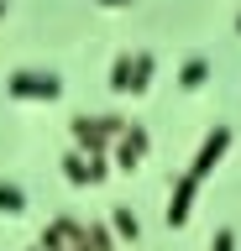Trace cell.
Instances as JSON below:
<instances>
[{
	"instance_id": "cell-1",
	"label": "cell",
	"mask_w": 241,
	"mask_h": 251,
	"mask_svg": "<svg viewBox=\"0 0 241 251\" xmlns=\"http://www.w3.org/2000/svg\"><path fill=\"white\" fill-rule=\"evenodd\" d=\"M68 131H74V147L79 152H110V141L126 131V121L121 115H74Z\"/></svg>"
},
{
	"instance_id": "cell-2",
	"label": "cell",
	"mask_w": 241,
	"mask_h": 251,
	"mask_svg": "<svg viewBox=\"0 0 241 251\" xmlns=\"http://www.w3.org/2000/svg\"><path fill=\"white\" fill-rule=\"evenodd\" d=\"M5 94H11V100H42V105H53V100L63 94V84H58V74L21 68V74H11V78H5Z\"/></svg>"
},
{
	"instance_id": "cell-3",
	"label": "cell",
	"mask_w": 241,
	"mask_h": 251,
	"mask_svg": "<svg viewBox=\"0 0 241 251\" xmlns=\"http://www.w3.org/2000/svg\"><path fill=\"white\" fill-rule=\"evenodd\" d=\"M37 246H42V251H95V246H89V230H84L79 220H68V215L53 220L48 230H42V241H37Z\"/></svg>"
},
{
	"instance_id": "cell-4",
	"label": "cell",
	"mask_w": 241,
	"mask_h": 251,
	"mask_svg": "<svg viewBox=\"0 0 241 251\" xmlns=\"http://www.w3.org/2000/svg\"><path fill=\"white\" fill-rule=\"evenodd\" d=\"M225 152H231V126H215V131L205 136V147H199V157L189 162V178H194V183H205V178L215 173V162H220Z\"/></svg>"
},
{
	"instance_id": "cell-5",
	"label": "cell",
	"mask_w": 241,
	"mask_h": 251,
	"mask_svg": "<svg viewBox=\"0 0 241 251\" xmlns=\"http://www.w3.org/2000/svg\"><path fill=\"white\" fill-rule=\"evenodd\" d=\"M105 152H68L63 157V178L68 183H100V178H105Z\"/></svg>"
},
{
	"instance_id": "cell-6",
	"label": "cell",
	"mask_w": 241,
	"mask_h": 251,
	"mask_svg": "<svg viewBox=\"0 0 241 251\" xmlns=\"http://www.w3.org/2000/svg\"><path fill=\"white\" fill-rule=\"evenodd\" d=\"M147 147H152V141H147V131H142V126H126V131H121V136H115L110 141V152H115V168H136V162H142V157H147Z\"/></svg>"
},
{
	"instance_id": "cell-7",
	"label": "cell",
	"mask_w": 241,
	"mask_h": 251,
	"mask_svg": "<svg viewBox=\"0 0 241 251\" xmlns=\"http://www.w3.org/2000/svg\"><path fill=\"white\" fill-rule=\"evenodd\" d=\"M194 194H199V183H194L189 173H178V178H173V194H168V209H162L168 225H184V220L194 215Z\"/></svg>"
},
{
	"instance_id": "cell-8",
	"label": "cell",
	"mask_w": 241,
	"mask_h": 251,
	"mask_svg": "<svg viewBox=\"0 0 241 251\" xmlns=\"http://www.w3.org/2000/svg\"><path fill=\"white\" fill-rule=\"evenodd\" d=\"M152 68H158V63H152V52H136V58H131V94H142V89H147Z\"/></svg>"
},
{
	"instance_id": "cell-9",
	"label": "cell",
	"mask_w": 241,
	"mask_h": 251,
	"mask_svg": "<svg viewBox=\"0 0 241 251\" xmlns=\"http://www.w3.org/2000/svg\"><path fill=\"white\" fill-rule=\"evenodd\" d=\"M110 89L115 94H131V52H121V58L110 63Z\"/></svg>"
},
{
	"instance_id": "cell-10",
	"label": "cell",
	"mask_w": 241,
	"mask_h": 251,
	"mask_svg": "<svg viewBox=\"0 0 241 251\" xmlns=\"http://www.w3.org/2000/svg\"><path fill=\"white\" fill-rule=\"evenodd\" d=\"M21 209H27L21 183H0V215H21Z\"/></svg>"
},
{
	"instance_id": "cell-11",
	"label": "cell",
	"mask_w": 241,
	"mask_h": 251,
	"mask_svg": "<svg viewBox=\"0 0 241 251\" xmlns=\"http://www.w3.org/2000/svg\"><path fill=\"white\" fill-rule=\"evenodd\" d=\"M205 78H210V63H205V58H194V63H184V68H178V84H184V89H199Z\"/></svg>"
},
{
	"instance_id": "cell-12",
	"label": "cell",
	"mask_w": 241,
	"mask_h": 251,
	"mask_svg": "<svg viewBox=\"0 0 241 251\" xmlns=\"http://www.w3.org/2000/svg\"><path fill=\"white\" fill-rule=\"evenodd\" d=\"M110 230L126 235V241H136V230H142V225H136V215H131V209H110Z\"/></svg>"
},
{
	"instance_id": "cell-13",
	"label": "cell",
	"mask_w": 241,
	"mask_h": 251,
	"mask_svg": "<svg viewBox=\"0 0 241 251\" xmlns=\"http://www.w3.org/2000/svg\"><path fill=\"white\" fill-rule=\"evenodd\" d=\"M89 246L95 251H115V235L105 230V225H89Z\"/></svg>"
},
{
	"instance_id": "cell-14",
	"label": "cell",
	"mask_w": 241,
	"mask_h": 251,
	"mask_svg": "<svg viewBox=\"0 0 241 251\" xmlns=\"http://www.w3.org/2000/svg\"><path fill=\"white\" fill-rule=\"evenodd\" d=\"M210 251H236V235H231V230H215V241H210Z\"/></svg>"
},
{
	"instance_id": "cell-15",
	"label": "cell",
	"mask_w": 241,
	"mask_h": 251,
	"mask_svg": "<svg viewBox=\"0 0 241 251\" xmlns=\"http://www.w3.org/2000/svg\"><path fill=\"white\" fill-rule=\"evenodd\" d=\"M100 5H131V0H100Z\"/></svg>"
},
{
	"instance_id": "cell-16",
	"label": "cell",
	"mask_w": 241,
	"mask_h": 251,
	"mask_svg": "<svg viewBox=\"0 0 241 251\" xmlns=\"http://www.w3.org/2000/svg\"><path fill=\"white\" fill-rule=\"evenodd\" d=\"M0 16H5V0H0Z\"/></svg>"
},
{
	"instance_id": "cell-17",
	"label": "cell",
	"mask_w": 241,
	"mask_h": 251,
	"mask_svg": "<svg viewBox=\"0 0 241 251\" xmlns=\"http://www.w3.org/2000/svg\"><path fill=\"white\" fill-rule=\"evenodd\" d=\"M236 31H241V16H236Z\"/></svg>"
}]
</instances>
